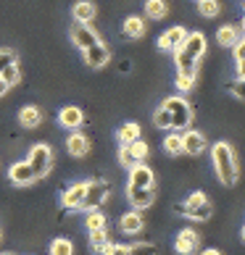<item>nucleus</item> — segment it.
Wrapping results in <instances>:
<instances>
[{"instance_id": "f257e3e1", "label": "nucleus", "mask_w": 245, "mask_h": 255, "mask_svg": "<svg viewBox=\"0 0 245 255\" xmlns=\"http://www.w3.org/2000/svg\"><path fill=\"white\" fill-rule=\"evenodd\" d=\"M211 158H214V166H216V176L224 187H232L240 176V168H238V155H235V147L230 142H216L211 147Z\"/></svg>"}, {"instance_id": "f03ea898", "label": "nucleus", "mask_w": 245, "mask_h": 255, "mask_svg": "<svg viewBox=\"0 0 245 255\" xmlns=\"http://www.w3.org/2000/svg\"><path fill=\"white\" fill-rule=\"evenodd\" d=\"M174 211L180 213V216L193 219V221H209L211 213H214V205H211V200H209V197H206L203 192H193L185 203L177 205Z\"/></svg>"}, {"instance_id": "7ed1b4c3", "label": "nucleus", "mask_w": 245, "mask_h": 255, "mask_svg": "<svg viewBox=\"0 0 245 255\" xmlns=\"http://www.w3.org/2000/svg\"><path fill=\"white\" fill-rule=\"evenodd\" d=\"M161 108L169 113V119H172V129H187L193 124V108H190V103H187L185 98L172 95V98L164 100Z\"/></svg>"}, {"instance_id": "20e7f679", "label": "nucleus", "mask_w": 245, "mask_h": 255, "mask_svg": "<svg viewBox=\"0 0 245 255\" xmlns=\"http://www.w3.org/2000/svg\"><path fill=\"white\" fill-rule=\"evenodd\" d=\"M26 163H29L34 179L48 176V174H50V168H53V150H50V145L37 142V145L29 150V158H26Z\"/></svg>"}, {"instance_id": "39448f33", "label": "nucleus", "mask_w": 245, "mask_h": 255, "mask_svg": "<svg viewBox=\"0 0 245 255\" xmlns=\"http://www.w3.org/2000/svg\"><path fill=\"white\" fill-rule=\"evenodd\" d=\"M108 200V184L95 179V182L84 184V197H82V211H98Z\"/></svg>"}, {"instance_id": "423d86ee", "label": "nucleus", "mask_w": 245, "mask_h": 255, "mask_svg": "<svg viewBox=\"0 0 245 255\" xmlns=\"http://www.w3.org/2000/svg\"><path fill=\"white\" fill-rule=\"evenodd\" d=\"M148 155H150V147H148V142H143V139H135V142L119 147V163L121 166L140 163V160H145Z\"/></svg>"}, {"instance_id": "0eeeda50", "label": "nucleus", "mask_w": 245, "mask_h": 255, "mask_svg": "<svg viewBox=\"0 0 245 255\" xmlns=\"http://www.w3.org/2000/svg\"><path fill=\"white\" fill-rule=\"evenodd\" d=\"M127 197L135 211H143V208H150L156 200V187H127Z\"/></svg>"}, {"instance_id": "6e6552de", "label": "nucleus", "mask_w": 245, "mask_h": 255, "mask_svg": "<svg viewBox=\"0 0 245 255\" xmlns=\"http://www.w3.org/2000/svg\"><path fill=\"white\" fill-rule=\"evenodd\" d=\"M71 42L77 45L79 50H84V48H90V45H95V42H100V37H98V32L92 29L90 24H74L71 26Z\"/></svg>"}, {"instance_id": "1a4fd4ad", "label": "nucleus", "mask_w": 245, "mask_h": 255, "mask_svg": "<svg viewBox=\"0 0 245 255\" xmlns=\"http://www.w3.org/2000/svg\"><path fill=\"white\" fill-rule=\"evenodd\" d=\"M198 245H201V237H198L195 229H180L174 237V250L180 255H193L198 250Z\"/></svg>"}, {"instance_id": "9d476101", "label": "nucleus", "mask_w": 245, "mask_h": 255, "mask_svg": "<svg viewBox=\"0 0 245 255\" xmlns=\"http://www.w3.org/2000/svg\"><path fill=\"white\" fill-rule=\"evenodd\" d=\"M153 184H156V176L150 171V166H145L143 160L129 166V187H153Z\"/></svg>"}, {"instance_id": "9b49d317", "label": "nucleus", "mask_w": 245, "mask_h": 255, "mask_svg": "<svg viewBox=\"0 0 245 255\" xmlns=\"http://www.w3.org/2000/svg\"><path fill=\"white\" fill-rule=\"evenodd\" d=\"M82 55H84V63H87L90 69H100V66H106L108 58H111V53L103 42H95V45H90V48H84Z\"/></svg>"}, {"instance_id": "f8f14e48", "label": "nucleus", "mask_w": 245, "mask_h": 255, "mask_svg": "<svg viewBox=\"0 0 245 255\" xmlns=\"http://www.w3.org/2000/svg\"><path fill=\"white\" fill-rule=\"evenodd\" d=\"M8 179H11V182H13L16 187H29V184H34V182H37L26 160H18V163H13L11 168H8Z\"/></svg>"}, {"instance_id": "ddd939ff", "label": "nucleus", "mask_w": 245, "mask_h": 255, "mask_svg": "<svg viewBox=\"0 0 245 255\" xmlns=\"http://www.w3.org/2000/svg\"><path fill=\"white\" fill-rule=\"evenodd\" d=\"M180 48L190 55V58L201 61L203 53H206V34H203V32H190V34L185 37V42L180 45Z\"/></svg>"}, {"instance_id": "4468645a", "label": "nucleus", "mask_w": 245, "mask_h": 255, "mask_svg": "<svg viewBox=\"0 0 245 255\" xmlns=\"http://www.w3.org/2000/svg\"><path fill=\"white\" fill-rule=\"evenodd\" d=\"M185 37H187L185 26H172V29H166L161 37H158V48L161 50H177L185 42Z\"/></svg>"}, {"instance_id": "2eb2a0df", "label": "nucleus", "mask_w": 245, "mask_h": 255, "mask_svg": "<svg viewBox=\"0 0 245 255\" xmlns=\"http://www.w3.org/2000/svg\"><path fill=\"white\" fill-rule=\"evenodd\" d=\"M84 184L87 182H77V184H71L69 190H66L61 195V203L66 211H82V197H84Z\"/></svg>"}, {"instance_id": "dca6fc26", "label": "nucleus", "mask_w": 245, "mask_h": 255, "mask_svg": "<svg viewBox=\"0 0 245 255\" xmlns=\"http://www.w3.org/2000/svg\"><path fill=\"white\" fill-rule=\"evenodd\" d=\"M206 137L201 134V131H195V129H187L185 134H182V147H185V153H190V155H201L203 150H206Z\"/></svg>"}, {"instance_id": "f3484780", "label": "nucleus", "mask_w": 245, "mask_h": 255, "mask_svg": "<svg viewBox=\"0 0 245 255\" xmlns=\"http://www.w3.org/2000/svg\"><path fill=\"white\" fill-rule=\"evenodd\" d=\"M58 124L66 127V129H79V127L84 124V113H82L77 106H66V108H61V113H58Z\"/></svg>"}, {"instance_id": "a211bd4d", "label": "nucleus", "mask_w": 245, "mask_h": 255, "mask_svg": "<svg viewBox=\"0 0 245 255\" xmlns=\"http://www.w3.org/2000/svg\"><path fill=\"white\" fill-rule=\"evenodd\" d=\"M143 226H145V221H143V213L140 211H129V213L121 216V221H119V229L124 234H140Z\"/></svg>"}, {"instance_id": "6ab92c4d", "label": "nucleus", "mask_w": 245, "mask_h": 255, "mask_svg": "<svg viewBox=\"0 0 245 255\" xmlns=\"http://www.w3.org/2000/svg\"><path fill=\"white\" fill-rule=\"evenodd\" d=\"M18 124L26 127V129H34L42 124V111L37 106H24L21 111H18Z\"/></svg>"}, {"instance_id": "aec40b11", "label": "nucleus", "mask_w": 245, "mask_h": 255, "mask_svg": "<svg viewBox=\"0 0 245 255\" xmlns=\"http://www.w3.org/2000/svg\"><path fill=\"white\" fill-rule=\"evenodd\" d=\"M66 147H69V153L74 158H84V155L90 153V139L84 137V134H79V131H74V134L66 139Z\"/></svg>"}, {"instance_id": "412c9836", "label": "nucleus", "mask_w": 245, "mask_h": 255, "mask_svg": "<svg viewBox=\"0 0 245 255\" xmlns=\"http://www.w3.org/2000/svg\"><path fill=\"white\" fill-rule=\"evenodd\" d=\"M124 34L132 40H140L145 34V18L143 16H127L124 18Z\"/></svg>"}, {"instance_id": "4be33fe9", "label": "nucleus", "mask_w": 245, "mask_h": 255, "mask_svg": "<svg viewBox=\"0 0 245 255\" xmlns=\"http://www.w3.org/2000/svg\"><path fill=\"white\" fill-rule=\"evenodd\" d=\"M116 139H119V145H129V142H135V139H140V124H135V121L121 124L119 131H116Z\"/></svg>"}, {"instance_id": "5701e85b", "label": "nucleus", "mask_w": 245, "mask_h": 255, "mask_svg": "<svg viewBox=\"0 0 245 255\" xmlns=\"http://www.w3.org/2000/svg\"><path fill=\"white\" fill-rule=\"evenodd\" d=\"M71 16L77 18L79 24H90L92 18H95V5L87 3V0H82V3H77V5L71 8Z\"/></svg>"}, {"instance_id": "b1692460", "label": "nucleus", "mask_w": 245, "mask_h": 255, "mask_svg": "<svg viewBox=\"0 0 245 255\" xmlns=\"http://www.w3.org/2000/svg\"><path fill=\"white\" fill-rule=\"evenodd\" d=\"M174 53H177V74H195L198 71V61L190 58L182 48H177Z\"/></svg>"}, {"instance_id": "393cba45", "label": "nucleus", "mask_w": 245, "mask_h": 255, "mask_svg": "<svg viewBox=\"0 0 245 255\" xmlns=\"http://www.w3.org/2000/svg\"><path fill=\"white\" fill-rule=\"evenodd\" d=\"M84 226H87V232L108 229V219H106V216H103L100 211H87V221H84Z\"/></svg>"}, {"instance_id": "a878e982", "label": "nucleus", "mask_w": 245, "mask_h": 255, "mask_svg": "<svg viewBox=\"0 0 245 255\" xmlns=\"http://www.w3.org/2000/svg\"><path fill=\"white\" fill-rule=\"evenodd\" d=\"M216 40H219V45H224V48H232V45L240 40V34L235 26H222V29L216 32Z\"/></svg>"}, {"instance_id": "bb28decb", "label": "nucleus", "mask_w": 245, "mask_h": 255, "mask_svg": "<svg viewBox=\"0 0 245 255\" xmlns=\"http://www.w3.org/2000/svg\"><path fill=\"white\" fill-rule=\"evenodd\" d=\"M166 11H169L166 0H148V3H145V13H148V18H164Z\"/></svg>"}, {"instance_id": "cd10ccee", "label": "nucleus", "mask_w": 245, "mask_h": 255, "mask_svg": "<svg viewBox=\"0 0 245 255\" xmlns=\"http://www.w3.org/2000/svg\"><path fill=\"white\" fill-rule=\"evenodd\" d=\"M198 11H201L203 18H216L222 5H219V0H198Z\"/></svg>"}, {"instance_id": "c85d7f7f", "label": "nucleus", "mask_w": 245, "mask_h": 255, "mask_svg": "<svg viewBox=\"0 0 245 255\" xmlns=\"http://www.w3.org/2000/svg\"><path fill=\"white\" fill-rule=\"evenodd\" d=\"M164 150H166V155H182V153H185L182 134H169V137L164 139Z\"/></svg>"}, {"instance_id": "c756f323", "label": "nucleus", "mask_w": 245, "mask_h": 255, "mask_svg": "<svg viewBox=\"0 0 245 255\" xmlns=\"http://www.w3.org/2000/svg\"><path fill=\"white\" fill-rule=\"evenodd\" d=\"M50 255H74V245H71V240H66V237L53 240V242H50Z\"/></svg>"}, {"instance_id": "7c9ffc66", "label": "nucleus", "mask_w": 245, "mask_h": 255, "mask_svg": "<svg viewBox=\"0 0 245 255\" xmlns=\"http://www.w3.org/2000/svg\"><path fill=\"white\" fill-rule=\"evenodd\" d=\"M0 79H3L8 87H13V84L21 82V71H18V63H11V66H5L3 71H0Z\"/></svg>"}, {"instance_id": "2f4dec72", "label": "nucleus", "mask_w": 245, "mask_h": 255, "mask_svg": "<svg viewBox=\"0 0 245 255\" xmlns=\"http://www.w3.org/2000/svg\"><path fill=\"white\" fill-rule=\"evenodd\" d=\"M127 255H158V248L150 242H135V245H129Z\"/></svg>"}, {"instance_id": "473e14b6", "label": "nucleus", "mask_w": 245, "mask_h": 255, "mask_svg": "<svg viewBox=\"0 0 245 255\" xmlns=\"http://www.w3.org/2000/svg\"><path fill=\"white\" fill-rule=\"evenodd\" d=\"M106 242H108V229H95V232H90V248H92V250L103 248Z\"/></svg>"}, {"instance_id": "72a5a7b5", "label": "nucleus", "mask_w": 245, "mask_h": 255, "mask_svg": "<svg viewBox=\"0 0 245 255\" xmlns=\"http://www.w3.org/2000/svg\"><path fill=\"white\" fill-rule=\"evenodd\" d=\"M153 127H158V129H172V119H169V113H166L164 108H158V111L153 113Z\"/></svg>"}, {"instance_id": "f704fd0d", "label": "nucleus", "mask_w": 245, "mask_h": 255, "mask_svg": "<svg viewBox=\"0 0 245 255\" xmlns=\"http://www.w3.org/2000/svg\"><path fill=\"white\" fill-rule=\"evenodd\" d=\"M193 84H195V74H177V87L182 92L193 90Z\"/></svg>"}, {"instance_id": "c9c22d12", "label": "nucleus", "mask_w": 245, "mask_h": 255, "mask_svg": "<svg viewBox=\"0 0 245 255\" xmlns=\"http://www.w3.org/2000/svg\"><path fill=\"white\" fill-rule=\"evenodd\" d=\"M16 58H18V55H16V50H8V48H3V50H0V71H3L5 66L16 63Z\"/></svg>"}, {"instance_id": "e433bc0d", "label": "nucleus", "mask_w": 245, "mask_h": 255, "mask_svg": "<svg viewBox=\"0 0 245 255\" xmlns=\"http://www.w3.org/2000/svg\"><path fill=\"white\" fill-rule=\"evenodd\" d=\"M227 90L235 92L238 98H243V82H240V79H238V84H227Z\"/></svg>"}, {"instance_id": "4c0bfd02", "label": "nucleus", "mask_w": 245, "mask_h": 255, "mask_svg": "<svg viewBox=\"0 0 245 255\" xmlns=\"http://www.w3.org/2000/svg\"><path fill=\"white\" fill-rule=\"evenodd\" d=\"M8 90H11V87H8V84H5L3 79H0V98H3V95H5V92H8Z\"/></svg>"}, {"instance_id": "58836bf2", "label": "nucleus", "mask_w": 245, "mask_h": 255, "mask_svg": "<svg viewBox=\"0 0 245 255\" xmlns=\"http://www.w3.org/2000/svg\"><path fill=\"white\" fill-rule=\"evenodd\" d=\"M203 255H222V250H216V248H209V250H203Z\"/></svg>"}, {"instance_id": "ea45409f", "label": "nucleus", "mask_w": 245, "mask_h": 255, "mask_svg": "<svg viewBox=\"0 0 245 255\" xmlns=\"http://www.w3.org/2000/svg\"><path fill=\"white\" fill-rule=\"evenodd\" d=\"M0 237H3V232H0Z\"/></svg>"}, {"instance_id": "a19ab883", "label": "nucleus", "mask_w": 245, "mask_h": 255, "mask_svg": "<svg viewBox=\"0 0 245 255\" xmlns=\"http://www.w3.org/2000/svg\"><path fill=\"white\" fill-rule=\"evenodd\" d=\"M3 255H8V253H3Z\"/></svg>"}]
</instances>
